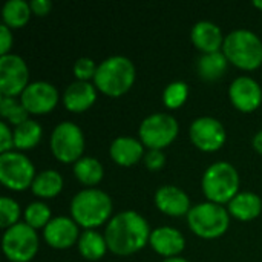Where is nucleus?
<instances>
[{"label": "nucleus", "instance_id": "1", "mask_svg": "<svg viewBox=\"0 0 262 262\" xmlns=\"http://www.w3.org/2000/svg\"><path fill=\"white\" fill-rule=\"evenodd\" d=\"M107 249L115 255H132L141 250L150 239L147 221L137 212L127 210L115 215L104 232Z\"/></svg>", "mask_w": 262, "mask_h": 262}, {"label": "nucleus", "instance_id": "2", "mask_svg": "<svg viewBox=\"0 0 262 262\" xmlns=\"http://www.w3.org/2000/svg\"><path fill=\"white\" fill-rule=\"evenodd\" d=\"M94 81L95 86L106 95L120 97L134 84L135 66L123 55L109 57L98 64Z\"/></svg>", "mask_w": 262, "mask_h": 262}, {"label": "nucleus", "instance_id": "3", "mask_svg": "<svg viewBox=\"0 0 262 262\" xmlns=\"http://www.w3.org/2000/svg\"><path fill=\"white\" fill-rule=\"evenodd\" d=\"M111 212V196L98 189H84L78 192L71 203V213L74 221L84 229L101 226L109 220Z\"/></svg>", "mask_w": 262, "mask_h": 262}, {"label": "nucleus", "instance_id": "4", "mask_svg": "<svg viewBox=\"0 0 262 262\" xmlns=\"http://www.w3.org/2000/svg\"><path fill=\"white\" fill-rule=\"evenodd\" d=\"M224 55L229 61L241 69H256L262 63L261 38L247 29H236L230 32L223 43Z\"/></svg>", "mask_w": 262, "mask_h": 262}, {"label": "nucleus", "instance_id": "5", "mask_svg": "<svg viewBox=\"0 0 262 262\" xmlns=\"http://www.w3.org/2000/svg\"><path fill=\"white\" fill-rule=\"evenodd\" d=\"M238 172L232 164L226 161L212 164L203 177V190L210 203H230L238 195Z\"/></svg>", "mask_w": 262, "mask_h": 262}, {"label": "nucleus", "instance_id": "6", "mask_svg": "<svg viewBox=\"0 0 262 262\" xmlns=\"http://www.w3.org/2000/svg\"><path fill=\"white\" fill-rule=\"evenodd\" d=\"M187 221L192 232L206 239L218 238L229 229V213L216 203H201L192 207Z\"/></svg>", "mask_w": 262, "mask_h": 262}, {"label": "nucleus", "instance_id": "7", "mask_svg": "<svg viewBox=\"0 0 262 262\" xmlns=\"http://www.w3.org/2000/svg\"><path fill=\"white\" fill-rule=\"evenodd\" d=\"M2 244L9 261L29 262L38 250V236L26 223H17L5 232Z\"/></svg>", "mask_w": 262, "mask_h": 262}, {"label": "nucleus", "instance_id": "8", "mask_svg": "<svg viewBox=\"0 0 262 262\" xmlns=\"http://www.w3.org/2000/svg\"><path fill=\"white\" fill-rule=\"evenodd\" d=\"M35 169L29 158L20 152H6L0 155V181L12 190H25L32 186Z\"/></svg>", "mask_w": 262, "mask_h": 262}, {"label": "nucleus", "instance_id": "9", "mask_svg": "<svg viewBox=\"0 0 262 262\" xmlns=\"http://www.w3.org/2000/svg\"><path fill=\"white\" fill-rule=\"evenodd\" d=\"M51 149L61 163H77L84 149V137L81 129L71 123H60L51 135Z\"/></svg>", "mask_w": 262, "mask_h": 262}, {"label": "nucleus", "instance_id": "10", "mask_svg": "<svg viewBox=\"0 0 262 262\" xmlns=\"http://www.w3.org/2000/svg\"><path fill=\"white\" fill-rule=\"evenodd\" d=\"M178 135V123L169 114H154L140 126V137L149 149L161 150Z\"/></svg>", "mask_w": 262, "mask_h": 262}, {"label": "nucleus", "instance_id": "11", "mask_svg": "<svg viewBox=\"0 0 262 262\" xmlns=\"http://www.w3.org/2000/svg\"><path fill=\"white\" fill-rule=\"evenodd\" d=\"M28 66L15 54L0 57V92L3 97H15L28 88Z\"/></svg>", "mask_w": 262, "mask_h": 262}, {"label": "nucleus", "instance_id": "12", "mask_svg": "<svg viewBox=\"0 0 262 262\" xmlns=\"http://www.w3.org/2000/svg\"><path fill=\"white\" fill-rule=\"evenodd\" d=\"M190 138L196 147L204 152L218 150L226 141L224 126L212 117H201L190 126Z\"/></svg>", "mask_w": 262, "mask_h": 262}, {"label": "nucleus", "instance_id": "13", "mask_svg": "<svg viewBox=\"0 0 262 262\" xmlns=\"http://www.w3.org/2000/svg\"><path fill=\"white\" fill-rule=\"evenodd\" d=\"M58 101L57 89L48 81H35L28 84L21 94V104L29 114L51 112Z\"/></svg>", "mask_w": 262, "mask_h": 262}, {"label": "nucleus", "instance_id": "14", "mask_svg": "<svg viewBox=\"0 0 262 262\" xmlns=\"http://www.w3.org/2000/svg\"><path fill=\"white\" fill-rule=\"evenodd\" d=\"M229 95L233 106L243 112H253L262 101L261 86L250 77L236 78L230 84Z\"/></svg>", "mask_w": 262, "mask_h": 262}, {"label": "nucleus", "instance_id": "15", "mask_svg": "<svg viewBox=\"0 0 262 262\" xmlns=\"http://www.w3.org/2000/svg\"><path fill=\"white\" fill-rule=\"evenodd\" d=\"M45 239L54 249H69L78 238V227L74 220L66 216L54 218L45 227Z\"/></svg>", "mask_w": 262, "mask_h": 262}, {"label": "nucleus", "instance_id": "16", "mask_svg": "<svg viewBox=\"0 0 262 262\" xmlns=\"http://www.w3.org/2000/svg\"><path fill=\"white\" fill-rule=\"evenodd\" d=\"M155 204L157 207L170 215V216H181L190 212V200L184 190L175 186H163L155 193Z\"/></svg>", "mask_w": 262, "mask_h": 262}, {"label": "nucleus", "instance_id": "17", "mask_svg": "<svg viewBox=\"0 0 262 262\" xmlns=\"http://www.w3.org/2000/svg\"><path fill=\"white\" fill-rule=\"evenodd\" d=\"M152 249L163 256H175L184 250V236L173 227H160L150 233Z\"/></svg>", "mask_w": 262, "mask_h": 262}, {"label": "nucleus", "instance_id": "18", "mask_svg": "<svg viewBox=\"0 0 262 262\" xmlns=\"http://www.w3.org/2000/svg\"><path fill=\"white\" fill-rule=\"evenodd\" d=\"M192 41L204 54H213V52H220L218 49L221 48V43H224V38L221 29L215 23L203 20L193 26Z\"/></svg>", "mask_w": 262, "mask_h": 262}, {"label": "nucleus", "instance_id": "19", "mask_svg": "<svg viewBox=\"0 0 262 262\" xmlns=\"http://www.w3.org/2000/svg\"><path fill=\"white\" fill-rule=\"evenodd\" d=\"M97 98L95 88L88 81H75L64 91V106L71 112H83L94 104Z\"/></svg>", "mask_w": 262, "mask_h": 262}, {"label": "nucleus", "instance_id": "20", "mask_svg": "<svg viewBox=\"0 0 262 262\" xmlns=\"http://www.w3.org/2000/svg\"><path fill=\"white\" fill-rule=\"evenodd\" d=\"M144 155L143 144L130 137H120L111 144V157L120 166H132Z\"/></svg>", "mask_w": 262, "mask_h": 262}, {"label": "nucleus", "instance_id": "21", "mask_svg": "<svg viewBox=\"0 0 262 262\" xmlns=\"http://www.w3.org/2000/svg\"><path fill=\"white\" fill-rule=\"evenodd\" d=\"M262 210L261 198L256 193L252 192H243L238 193L230 203H229V212L241 220V221H250L256 218Z\"/></svg>", "mask_w": 262, "mask_h": 262}, {"label": "nucleus", "instance_id": "22", "mask_svg": "<svg viewBox=\"0 0 262 262\" xmlns=\"http://www.w3.org/2000/svg\"><path fill=\"white\" fill-rule=\"evenodd\" d=\"M32 192L41 198H54L61 192L63 178L57 170H43L35 175L32 183Z\"/></svg>", "mask_w": 262, "mask_h": 262}, {"label": "nucleus", "instance_id": "23", "mask_svg": "<svg viewBox=\"0 0 262 262\" xmlns=\"http://www.w3.org/2000/svg\"><path fill=\"white\" fill-rule=\"evenodd\" d=\"M227 61L229 60L221 52L204 54L198 60L196 68H198L201 78H204L207 81H213V80H218L220 77L224 75V72L227 71Z\"/></svg>", "mask_w": 262, "mask_h": 262}, {"label": "nucleus", "instance_id": "24", "mask_svg": "<svg viewBox=\"0 0 262 262\" xmlns=\"http://www.w3.org/2000/svg\"><path fill=\"white\" fill-rule=\"evenodd\" d=\"M106 249H107L106 238H103L100 233L94 230H86L84 233H81L78 239V250L81 256L89 261H97L103 258L106 253Z\"/></svg>", "mask_w": 262, "mask_h": 262}, {"label": "nucleus", "instance_id": "25", "mask_svg": "<svg viewBox=\"0 0 262 262\" xmlns=\"http://www.w3.org/2000/svg\"><path fill=\"white\" fill-rule=\"evenodd\" d=\"M41 138V127L34 120H26L25 123L15 126L14 129V146L20 150L32 149Z\"/></svg>", "mask_w": 262, "mask_h": 262}, {"label": "nucleus", "instance_id": "26", "mask_svg": "<svg viewBox=\"0 0 262 262\" xmlns=\"http://www.w3.org/2000/svg\"><path fill=\"white\" fill-rule=\"evenodd\" d=\"M74 173L80 183L86 186H94L103 178V166L98 163V160L92 157H84L74 164Z\"/></svg>", "mask_w": 262, "mask_h": 262}, {"label": "nucleus", "instance_id": "27", "mask_svg": "<svg viewBox=\"0 0 262 262\" xmlns=\"http://www.w3.org/2000/svg\"><path fill=\"white\" fill-rule=\"evenodd\" d=\"M2 15L6 26L21 28L29 20L31 6L25 0H8L3 6Z\"/></svg>", "mask_w": 262, "mask_h": 262}, {"label": "nucleus", "instance_id": "28", "mask_svg": "<svg viewBox=\"0 0 262 262\" xmlns=\"http://www.w3.org/2000/svg\"><path fill=\"white\" fill-rule=\"evenodd\" d=\"M28 114L29 112L25 109L21 101L18 103L12 97H3L0 100V115L3 118H6L8 121H11L12 124L18 126V124L25 123L28 120Z\"/></svg>", "mask_w": 262, "mask_h": 262}, {"label": "nucleus", "instance_id": "29", "mask_svg": "<svg viewBox=\"0 0 262 262\" xmlns=\"http://www.w3.org/2000/svg\"><path fill=\"white\" fill-rule=\"evenodd\" d=\"M51 210L45 203L35 201L32 204H29L25 210V220L26 224L31 226L32 229H38V227H46L48 223L51 221Z\"/></svg>", "mask_w": 262, "mask_h": 262}, {"label": "nucleus", "instance_id": "30", "mask_svg": "<svg viewBox=\"0 0 262 262\" xmlns=\"http://www.w3.org/2000/svg\"><path fill=\"white\" fill-rule=\"evenodd\" d=\"M187 94H189V88H187L186 83L173 81V83H170L164 89V94H163L164 104L167 107H170V109H177V107H180L186 101Z\"/></svg>", "mask_w": 262, "mask_h": 262}, {"label": "nucleus", "instance_id": "31", "mask_svg": "<svg viewBox=\"0 0 262 262\" xmlns=\"http://www.w3.org/2000/svg\"><path fill=\"white\" fill-rule=\"evenodd\" d=\"M18 216H20L18 204L11 198L3 196L0 200V226L8 230L9 227L17 224Z\"/></svg>", "mask_w": 262, "mask_h": 262}, {"label": "nucleus", "instance_id": "32", "mask_svg": "<svg viewBox=\"0 0 262 262\" xmlns=\"http://www.w3.org/2000/svg\"><path fill=\"white\" fill-rule=\"evenodd\" d=\"M95 72H97V66L94 60L88 57L78 58L74 64V74L78 78V81H88L89 78L95 77Z\"/></svg>", "mask_w": 262, "mask_h": 262}, {"label": "nucleus", "instance_id": "33", "mask_svg": "<svg viewBox=\"0 0 262 262\" xmlns=\"http://www.w3.org/2000/svg\"><path fill=\"white\" fill-rule=\"evenodd\" d=\"M14 146V132L9 130L6 123H0V152H12Z\"/></svg>", "mask_w": 262, "mask_h": 262}, {"label": "nucleus", "instance_id": "34", "mask_svg": "<svg viewBox=\"0 0 262 262\" xmlns=\"http://www.w3.org/2000/svg\"><path fill=\"white\" fill-rule=\"evenodd\" d=\"M164 161H166V157L161 150H155V149H150L146 155H144V163H146V167L150 169V170H158L164 166Z\"/></svg>", "mask_w": 262, "mask_h": 262}, {"label": "nucleus", "instance_id": "35", "mask_svg": "<svg viewBox=\"0 0 262 262\" xmlns=\"http://www.w3.org/2000/svg\"><path fill=\"white\" fill-rule=\"evenodd\" d=\"M0 37H2V49H0V54L2 55H8V51L12 45V37H11V32H9V28L6 25H2L0 26Z\"/></svg>", "mask_w": 262, "mask_h": 262}, {"label": "nucleus", "instance_id": "36", "mask_svg": "<svg viewBox=\"0 0 262 262\" xmlns=\"http://www.w3.org/2000/svg\"><path fill=\"white\" fill-rule=\"evenodd\" d=\"M31 11L37 15H46L51 9V2L48 0H32L31 2Z\"/></svg>", "mask_w": 262, "mask_h": 262}, {"label": "nucleus", "instance_id": "37", "mask_svg": "<svg viewBox=\"0 0 262 262\" xmlns=\"http://www.w3.org/2000/svg\"><path fill=\"white\" fill-rule=\"evenodd\" d=\"M253 147H255L259 154H262V130L255 135V138H253Z\"/></svg>", "mask_w": 262, "mask_h": 262}, {"label": "nucleus", "instance_id": "38", "mask_svg": "<svg viewBox=\"0 0 262 262\" xmlns=\"http://www.w3.org/2000/svg\"><path fill=\"white\" fill-rule=\"evenodd\" d=\"M163 262H189V261H186V259H183V258H167V259H164Z\"/></svg>", "mask_w": 262, "mask_h": 262}, {"label": "nucleus", "instance_id": "39", "mask_svg": "<svg viewBox=\"0 0 262 262\" xmlns=\"http://www.w3.org/2000/svg\"><path fill=\"white\" fill-rule=\"evenodd\" d=\"M253 5H255L256 8H261L262 9V0H255V2H253Z\"/></svg>", "mask_w": 262, "mask_h": 262}]
</instances>
